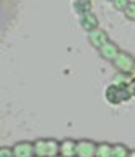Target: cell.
Returning a JSON list of instances; mask_svg holds the SVG:
<instances>
[{"instance_id": "cell-1", "label": "cell", "mask_w": 135, "mask_h": 157, "mask_svg": "<svg viewBox=\"0 0 135 157\" xmlns=\"http://www.w3.org/2000/svg\"><path fill=\"white\" fill-rule=\"evenodd\" d=\"M35 144V155L36 157H58L60 155L61 142L54 139H38Z\"/></svg>"}, {"instance_id": "cell-2", "label": "cell", "mask_w": 135, "mask_h": 157, "mask_svg": "<svg viewBox=\"0 0 135 157\" xmlns=\"http://www.w3.org/2000/svg\"><path fill=\"white\" fill-rule=\"evenodd\" d=\"M105 98H107L109 103L112 104H119L122 101H127L130 98V91L127 88H122V86H117V84H112L105 90Z\"/></svg>"}, {"instance_id": "cell-3", "label": "cell", "mask_w": 135, "mask_h": 157, "mask_svg": "<svg viewBox=\"0 0 135 157\" xmlns=\"http://www.w3.org/2000/svg\"><path fill=\"white\" fill-rule=\"evenodd\" d=\"M97 152V144L89 141V139H82L78 141L76 146V157H96Z\"/></svg>"}, {"instance_id": "cell-4", "label": "cell", "mask_w": 135, "mask_h": 157, "mask_svg": "<svg viewBox=\"0 0 135 157\" xmlns=\"http://www.w3.org/2000/svg\"><path fill=\"white\" fill-rule=\"evenodd\" d=\"M89 43L94 46V48L100 50L105 43H109V35L100 28H96V30L89 32Z\"/></svg>"}, {"instance_id": "cell-5", "label": "cell", "mask_w": 135, "mask_h": 157, "mask_svg": "<svg viewBox=\"0 0 135 157\" xmlns=\"http://www.w3.org/2000/svg\"><path fill=\"white\" fill-rule=\"evenodd\" d=\"M133 58L130 56V55L127 53H120L119 56L114 60V63H115L117 70L120 71V73H132V68H133Z\"/></svg>"}, {"instance_id": "cell-6", "label": "cell", "mask_w": 135, "mask_h": 157, "mask_svg": "<svg viewBox=\"0 0 135 157\" xmlns=\"http://www.w3.org/2000/svg\"><path fill=\"white\" fill-rule=\"evenodd\" d=\"M15 157H33L35 155V144L25 141V142H18L13 147Z\"/></svg>"}, {"instance_id": "cell-7", "label": "cell", "mask_w": 135, "mask_h": 157, "mask_svg": "<svg viewBox=\"0 0 135 157\" xmlns=\"http://www.w3.org/2000/svg\"><path fill=\"white\" fill-rule=\"evenodd\" d=\"M100 52V56L105 58V60H109V61H114L117 56L120 55V50H119V46H117L115 43H112V41H109V43H105L102 48L99 50Z\"/></svg>"}, {"instance_id": "cell-8", "label": "cell", "mask_w": 135, "mask_h": 157, "mask_svg": "<svg viewBox=\"0 0 135 157\" xmlns=\"http://www.w3.org/2000/svg\"><path fill=\"white\" fill-rule=\"evenodd\" d=\"M79 23H81V27H82L86 32H92V30H96V28L99 27L97 17H96L94 13H91V12H87V13L81 15V18H79Z\"/></svg>"}, {"instance_id": "cell-9", "label": "cell", "mask_w": 135, "mask_h": 157, "mask_svg": "<svg viewBox=\"0 0 135 157\" xmlns=\"http://www.w3.org/2000/svg\"><path fill=\"white\" fill-rule=\"evenodd\" d=\"M76 146L78 142L73 139H64L60 146V155L61 157H76Z\"/></svg>"}, {"instance_id": "cell-10", "label": "cell", "mask_w": 135, "mask_h": 157, "mask_svg": "<svg viewBox=\"0 0 135 157\" xmlns=\"http://www.w3.org/2000/svg\"><path fill=\"white\" fill-rule=\"evenodd\" d=\"M73 7H74V10L78 12V15H84V13H87V12H91L92 3H91V0H74Z\"/></svg>"}, {"instance_id": "cell-11", "label": "cell", "mask_w": 135, "mask_h": 157, "mask_svg": "<svg viewBox=\"0 0 135 157\" xmlns=\"http://www.w3.org/2000/svg\"><path fill=\"white\" fill-rule=\"evenodd\" d=\"M112 147L111 144L104 142V144H97V152H96V157H112Z\"/></svg>"}, {"instance_id": "cell-12", "label": "cell", "mask_w": 135, "mask_h": 157, "mask_svg": "<svg viewBox=\"0 0 135 157\" xmlns=\"http://www.w3.org/2000/svg\"><path fill=\"white\" fill-rule=\"evenodd\" d=\"M129 149L124 146V144H117V146L112 147V157H129Z\"/></svg>"}, {"instance_id": "cell-13", "label": "cell", "mask_w": 135, "mask_h": 157, "mask_svg": "<svg viewBox=\"0 0 135 157\" xmlns=\"http://www.w3.org/2000/svg\"><path fill=\"white\" fill-rule=\"evenodd\" d=\"M125 18H127V20H133V22H135V2H130L129 7L125 8Z\"/></svg>"}, {"instance_id": "cell-14", "label": "cell", "mask_w": 135, "mask_h": 157, "mask_svg": "<svg viewBox=\"0 0 135 157\" xmlns=\"http://www.w3.org/2000/svg\"><path fill=\"white\" fill-rule=\"evenodd\" d=\"M114 8L115 10H122V12H125V8L129 7V3H130V0H114Z\"/></svg>"}, {"instance_id": "cell-15", "label": "cell", "mask_w": 135, "mask_h": 157, "mask_svg": "<svg viewBox=\"0 0 135 157\" xmlns=\"http://www.w3.org/2000/svg\"><path fill=\"white\" fill-rule=\"evenodd\" d=\"M0 157H15V152L12 147H2L0 149Z\"/></svg>"}, {"instance_id": "cell-16", "label": "cell", "mask_w": 135, "mask_h": 157, "mask_svg": "<svg viewBox=\"0 0 135 157\" xmlns=\"http://www.w3.org/2000/svg\"><path fill=\"white\" fill-rule=\"evenodd\" d=\"M129 157H135V149H133V151H130V152H129Z\"/></svg>"}, {"instance_id": "cell-17", "label": "cell", "mask_w": 135, "mask_h": 157, "mask_svg": "<svg viewBox=\"0 0 135 157\" xmlns=\"http://www.w3.org/2000/svg\"><path fill=\"white\" fill-rule=\"evenodd\" d=\"M132 73L135 75V61H133V68H132Z\"/></svg>"}, {"instance_id": "cell-18", "label": "cell", "mask_w": 135, "mask_h": 157, "mask_svg": "<svg viewBox=\"0 0 135 157\" xmlns=\"http://www.w3.org/2000/svg\"><path fill=\"white\" fill-rule=\"evenodd\" d=\"M111 2H114V0H111Z\"/></svg>"}]
</instances>
